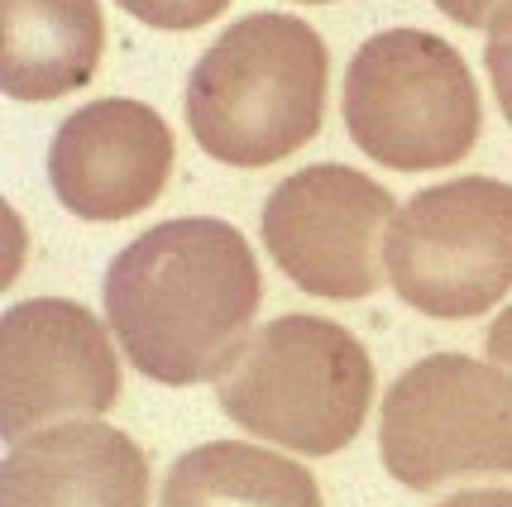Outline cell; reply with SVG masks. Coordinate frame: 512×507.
<instances>
[{
  "mask_svg": "<svg viewBox=\"0 0 512 507\" xmlns=\"http://www.w3.org/2000/svg\"><path fill=\"white\" fill-rule=\"evenodd\" d=\"M479 87L465 58L426 29H383L345 67V130L393 173L450 168L479 139Z\"/></svg>",
  "mask_w": 512,
  "mask_h": 507,
  "instance_id": "4",
  "label": "cell"
},
{
  "mask_svg": "<svg viewBox=\"0 0 512 507\" xmlns=\"http://www.w3.org/2000/svg\"><path fill=\"white\" fill-rule=\"evenodd\" d=\"M326 44L297 15H245L187 77V125L201 154L268 168L316 139L326 120Z\"/></svg>",
  "mask_w": 512,
  "mask_h": 507,
  "instance_id": "2",
  "label": "cell"
},
{
  "mask_svg": "<svg viewBox=\"0 0 512 507\" xmlns=\"http://www.w3.org/2000/svg\"><path fill=\"white\" fill-rule=\"evenodd\" d=\"M125 15H134L149 29H168V34H182V29H201V24L221 20L230 10V0H115Z\"/></svg>",
  "mask_w": 512,
  "mask_h": 507,
  "instance_id": "13",
  "label": "cell"
},
{
  "mask_svg": "<svg viewBox=\"0 0 512 507\" xmlns=\"http://www.w3.org/2000/svg\"><path fill=\"white\" fill-rule=\"evenodd\" d=\"M484 67H489L493 96H498V111L508 115L512 125V0L493 15L489 24V44H484Z\"/></svg>",
  "mask_w": 512,
  "mask_h": 507,
  "instance_id": "14",
  "label": "cell"
},
{
  "mask_svg": "<svg viewBox=\"0 0 512 507\" xmlns=\"http://www.w3.org/2000/svg\"><path fill=\"white\" fill-rule=\"evenodd\" d=\"M0 507H149V460L106 421L44 426L5 450Z\"/></svg>",
  "mask_w": 512,
  "mask_h": 507,
  "instance_id": "10",
  "label": "cell"
},
{
  "mask_svg": "<svg viewBox=\"0 0 512 507\" xmlns=\"http://www.w3.org/2000/svg\"><path fill=\"white\" fill-rule=\"evenodd\" d=\"M436 507H512V488H469V493H455Z\"/></svg>",
  "mask_w": 512,
  "mask_h": 507,
  "instance_id": "17",
  "label": "cell"
},
{
  "mask_svg": "<svg viewBox=\"0 0 512 507\" xmlns=\"http://www.w3.org/2000/svg\"><path fill=\"white\" fill-rule=\"evenodd\" d=\"M158 507H321V488L264 445L206 441L168 469Z\"/></svg>",
  "mask_w": 512,
  "mask_h": 507,
  "instance_id": "12",
  "label": "cell"
},
{
  "mask_svg": "<svg viewBox=\"0 0 512 507\" xmlns=\"http://www.w3.org/2000/svg\"><path fill=\"white\" fill-rule=\"evenodd\" d=\"M168 177L173 130L154 106L130 96H106L67 115L48 149L53 197L82 221H130L163 197Z\"/></svg>",
  "mask_w": 512,
  "mask_h": 507,
  "instance_id": "9",
  "label": "cell"
},
{
  "mask_svg": "<svg viewBox=\"0 0 512 507\" xmlns=\"http://www.w3.org/2000/svg\"><path fill=\"white\" fill-rule=\"evenodd\" d=\"M106 20L96 0H0V87L10 101H58L96 77Z\"/></svg>",
  "mask_w": 512,
  "mask_h": 507,
  "instance_id": "11",
  "label": "cell"
},
{
  "mask_svg": "<svg viewBox=\"0 0 512 507\" xmlns=\"http://www.w3.org/2000/svg\"><path fill=\"white\" fill-rule=\"evenodd\" d=\"M388 283L436 321L484 316L512 292V187L450 177L402 206L383 240Z\"/></svg>",
  "mask_w": 512,
  "mask_h": 507,
  "instance_id": "5",
  "label": "cell"
},
{
  "mask_svg": "<svg viewBox=\"0 0 512 507\" xmlns=\"http://www.w3.org/2000/svg\"><path fill=\"white\" fill-rule=\"evenodd\" d=\"M398 201L345 163L283 177L264 206V244L292 283L326 302H359L379 287L383 240Z\"/></svg>",
  "mask_w": 512,
  "mask_h": 507,
  "instance_id": "7",
  "label": "cell"
},
{
  "mask_svg": "<svg viewBox=\"0 0 512 507\" xmlns=\"http://www.w3.org/2000/svg\"><path fill=\"white\" fill-rule=\"evenodd\" d=\"M302 5H331V0H302Z\"/></svg>",
  "mask_w": 512,
  "mask_h": 507,
  "instance_id": "18",
  "label": "cell"
},
{
  "mask_svg": "<svg viewBox=\"0 0 512 507\" xmlns=\"http://www.w3.org/2000/svg\"><path fill=\"white\" fill-rule=\"evenodd\" d=\"M379 455L417 493L512 474V374L469 354L412 364L383 397Z\"/></svg>",
  "mask_w": 512,
  "mask_h": 507,
  "instance_id": "6",
  "label": "cell"
},
{
  "mask_svg": "<svg viewBox=\"0 0 512 507\" xmlns=\"http://www.w3.org/2000/svg\"><path fill=\"white\" fill-rule=\"evenodd\" d=\"M441 15H450L455 24H465V29H489L493 15L508 5V0H431Z\"/></svg>",
  "mask_w": 512,
  "mask_h": 507,
  "instance_id": "15",
  "label": "cell"
},
{
  "mask_svg": "<svg viewBox=\"0 0 512 507\" xmlns=\"http://www.w3.org/2000/svg\"><path fill=\"white\" fill-rule=\"evenodd\" d=\"M106 321L149 383L192 388L245 350L264 302L249 240L225 221L182 216L130 240L106 268Z\"/></svg>",
  "mask_w": 512,
  "mask_h": 507,
  "instance_id": "1",
  "label": "cell"
},
{
  "mask_svg": "<svg viewBox=\"0 0 512 507\" xmlns=\"http://www.w3.org/2000/svg\"><path fill=\"white\" fill-rule=\"evenodd\" d=\"M221 412L249 436L297 455H335L364 431L374 364L345 326L326 316H278L245 340L216 378Z\"/></svg>",
  "mask_w": 512,
  "mask_h": 507,
  "instance_id": "3",
  "label": "cell"
},
{
  "mask_svg": "<svg viewBox=\"0 0 512 507\" xmlns=\"http://www.w3.org/2000/svg\"><path fill=\"white\" fill-rule=\"evenodd\" d=\"M484 345H489V359H493V364H498L503 374H512V307L498 311V321L489 326Z\"/></svg>",
  "mask_w": 512,
  "mask_h": 507,
  "instance_id": "16",
  "label": "cell"
},
{
  "mask_svg": "<svg viewBox=\"0 0 512 507\" xmlns=\"http://www.w3.org/2000/svg\"><path fill=\"white\" fill-rule=\"evenodd\" d=\"M125 388L111 331L82 302L29 297L0 316V436L111 412Z\"/></svg>",
  "mask_w": 512,
  "mask_h": 507,
  "instance_id": "8",
  "label": "cell"
}]
</instances>
